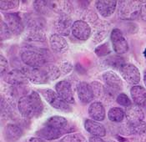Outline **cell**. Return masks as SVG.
Wrapping results in <instances>:
<instances>
[{"instance_id":"cell-40","label":"cell","mask_w":146,"mask_h":142,"mask_svg":"<svg viewBox=\"0 0 146 142\" xmlns=\"http://www.w3.org/2000/svg\"><path fill=\"white\" fill-rule=\"evenodd\" d=\"M140 16L145 21H146V1L142 2V8H141Z\"/></svg>"},{"instance_id":"cell-7","label":"cell","mask_w":146,"mask_h":142,"mask_svg":"<svg viewBox=\"0 0 146 142\" xmlns=\"http://www.w3.org/2000/svg\"><path fill=\"white\" fill-rule=\"evenodd\" d=\"M111 42L113 49L117 55H123L129 50V44L122 31L119 29H113L112 30Z\"/></svg>"},{"instance_id":"cell-18","label":"cell","mask_w":146,"mask_h":142,"mask_svg":"<svg viewBox=\"0 0 146 142\" xmlns=\"http://www.w3.org/2000/svg\"><path fill=\"white\" fill-rule=\"evenodd\" d=\"M77 94L79 100L84 104H88L94 97L91 85L87 82H79L77 85Z\"/></svg>"},{"instance_id":"cell-26","label":"cell","mask_w":146,"mask_h":142,"mask_svg":"<svg viewBox=\"0 0 146 142\" xmlns=\"http://www.w3.org/2000/svg\"><path fill=\"white\" fill-rule=\"evenodd\" d=\"M24 25L27 26V29H44L46 27V21L44 18L38 15L29 14L26 16L24 19Z\"/></svg>"},{"instance_id":"cell-20","label":"cell","mask_w":146,"mask_h":142,"mask_svg":"<svg viewBox=\"0 0 146 142\" xmlns=\"http://www.w3.org/2000/svg\"><path fill=\"white\" fill-rule=\"evenodd\" d=\"M84 129L88 131L90 134L94 135L103 137L106 135V130L104 126L100 124L99 121L94 120H85L84 121Z\"/></svg>"},{"instance_id":"cell-2","label":"cell","mask_w":146,"mask_h":142,"mask_svg":"<svg viewBox=\"0 0 146 142\" xmlns=\"http://www.w3.org/2000/svg\"><path fill=\"white\" fill-rule=\"evenodd\" d=\"M18 109L24 118H34L39 116L44 110V104L39 95L32 91L19 99Z\"/></svg>"},{"instance_id":"cell-13","label":"cell","mask_w":146,"mask_h":142,"mask_svg":"<svg viewBox=\"0 0 146 142\" xmlns=\"http://www.w3.org/2000/svg\"><path fill=\"white\" fill-rule=\"evenodd\" d=\"M103 79L106 85L107 89L111 91L113 94L120 91L123 88V83L121 79L116 73L113 71L105 72L103 75Z\"/></svg>"},{"instance_id":"cell-42","label":"cell","mask_w":146,"mask_h":142,"mask_svg":"<svg viewBox=\"0 0 146 142\" xmlns=\"http://www.w3.org/2000/svg\"><path fill=\"white\" fill-rule=\"evenodd\" d=\"M90 142H105L101 137H99V136H91L90 138Z\"/></svg>"},{"instance_id":"cell-15","label":"cell","mask_w":146,"mask_h":142,"mask_svg":"<svg viewBox=\"0 0 146 142\" xmlns=\"http://www.w3.org/2000/svg\"><path fill=\"white\" fill-rule=\"evenodd\" d=\"M55 89H56L57 93L58 94V95L64 101H66L68 104H74L75 103L72 86L68 81L67 80L59 81L55 85Z\"/></svg>"},{"instance_id":"cell-31","label":"cell","mask_w":146,"mask_h":142,"mask_svg":"<svg viewBox=\"0 0 146 142\" xmlns=\"http://www.w3.org/2000/svg\"><path fill=\"white\" fill-rule=\"evenodd\" d=\"M125 112L121 108L119 107H113L108 112L109 120L113 122H122L124 120Z\"/></svg>"},{"instance_id":"cell-34","label":"cell","mask_w":146,"mask_h":142,"mask_svg":"<svg viewBox=\"0 0 146 142\" xmlns=\"http://www.w3.org/2000/svg\"><path fill=\"white\" fill-rule=\"evenodd\" d=\"M13 33L11 30L9 29V28L8 27V25L6 24V23L3 22V20L0 21V36H1V40L4 41L7 40L9 39H10L12 37Z\"/></svg>"},{"instance_id":"cell-30","label":"cell","mask_w":146,"mask_h":142,"mask_svg":"<svg viewBox=\"0 0 146 142\" xmlns=\"http://www.w3.org/2000/svg\"><path fill=\"white\" fill-rule=\"evenodd\" d=\"M45 72L47 74L48 79L50 81H54L60 76V69L58 66L54 65L53 64H45L44 65Z\"/></svg>"},{"instance_id":"cell-5","label":"cell","mask_w":146,"mask_h":142,"mask_svg":"<svg viewBox=\"0 0 146 142\" xmlns=\"http://www.w3.org/2000/svg\"><path fill=\"white\" fill-rule=\"evenodd\" d=\"M39 92L42 94L45 100L54 109L65 112V113H69L72 111V108L69 106L66 101H64L63 99L61 98L58 94L54 91L53 89H40Z\"/></svg>"},{"instance_id":"cell-16","label":"cell","mask_w":146,"mask_h":142,"mask_svg":"<svg viewBox=\"0 0 146 142\" xmlns=\"http://www.w3.org/2000/svg\"><path fill=\"white\" fill-rule=\"evenodd\" d=\"M49 44L52 50L58 54L66 53L68 49V44L64 36L59 34H52L49 38Z\"/></svg>"},{"instance_id":"cell-41","label":"cell","mask_w":146,"mask_h":142,"mask_svg":"<svg viewBox=\"0 0 146 142\" xmlns=\"http://www.w3.org/2000/svg\"><path fill=\"white\" fill-rule=\"evenodd\" d=\"M25 142H46L44 141V139L42 138H39V137H30V138H28Z\"/></svg>"},{"instance_id":"cell-12","label":"cell","mask_w":146,"mask_h":142,"mask_svg":"<svg viewBox=\"0 0 146 142\" xmlns=\"http://www.w3.org/2000/svg\"><path fill=\"white\" fill-rule=\"evenodd\" d=\"M91 28L90 24L84 20H77L74 22L72 28V34L79 40L86 41L91 36Z\"/></svg>"},{"instance_id":"cell-10","label":"cell","mask_w":146,"mask_h":142,"mask_svg":"<svg viewBox=\"0 0 146 142\" xmlns=\"http://www.w3.org/2000/svg\"><path fill=\"white\" fill-rule=\"evenodd\" d=\"M4 22L13 34H20L24 30V23L17 13H9L4 15Z\"/></svg>"},{"instance_id":"cell-38","label":"cell","mask_w":146,"mask_h":142,"mask_svg":"<svg viewBox=\"0 0 146 142\" xmlns=\"http://www.w3.org/2000/svg\"><path fill=\"white\" fill-rule=\"evenodd\" d=\"M58 68L60 69V71L63 74H68L71 72V70L73 69V65L68 61V60H62L59 65H58Z\"/></svg>"},{"instance_id":"cell-19","label":"cell","mask_w":146,"mask_h":142,"mask_svg":"<svg viewBox=\"0 0 146 142\" xmlns=\"http://www.w3.org/2000/svg\"><path fill=\"white\" fill-rule=\"evenodd\" d=\"M117 1H96L95 7L99 13L104 18H108L114 13L117 7Z\"/></svg>"},{"instance_id":"cell-11","label":"cell","mask_w":146,"mask_h":142,"mask_svg":"<svg viewBox=\"0 0 146 142\" xmlns=\"http://www.w3.org/2000/svg\"><path fill=\"white\" fill-rule=\"evenodd\" d=\"M120 75L129 85H137L140 81L139 69L132 64H125L120 69Z\"/></svg>"},{"instance_id":"cell-1","label":"cell","mask_w":146,"mask_h":142,"mask_svg":"<svg viewBox=\"0 0 146 142\" xmlns=\"http://www.w3.org/2000/svg\"><path fill=\"white\" fill-rule=\"evenodd\" d=\"M71 131V126H69V123L66 118L55 115L45 121L44 125L37 131V135L44 140L54 141Z\"/></svg>"},{"instance_id":"cell-22","label":"cell","mask_w":146,"mask_h":142,"mask_svg":"<svg viewBox=\"0 0 146 142\" xmlns=\"http://www.w3.org/2000/svg\"><path fill=\"white\" fill-rule=\"evenodd\" d=\"M89 115L92 120L96 121H103L105 119V109L101 102H94L89 107Z\"/></svg>"},{"instance_id":"cell-17","label":"cell","mask_w":146,"mask_h":142,"mask_svg":"<svg viewBox=\"0 0 146 142\" xmlns=\"http://www.w3.org/2000/svg\"><path fill=\"white\" fill-rule=\"evenodd\" d=\"M125 117L126 120L130 124H138L145 119V114L140 106L138 105H130L129 107L126 108L125 110Z\"/></svg>"},{"instance_id":"cell-24","label":"cell","mask_w":146,"mask_h":142,"mask_svg":"<svg viewBox=\"0 0 146 142\" xmlns=\"http://www.w3.org/2000/svg\"><path fill=\"white\" fill-rule=\"evenodd\" d=\"M130 95L133 101L138 106H143L146 104V89L141 85H135L130 89Z\"/></svg>"},{"instance_id":"cell-29","label":"cell","mask_w":146,"mask_h":142,"mask_svg":"<svg viewBox=\"0 0 146 142\" xmlns=\"http://www.w3.org/2000/svg\"><path fill=\"white\" fill-rule=\"evenodd\" d=\"M34 8L35 11L37 12L38 14L48 16L52 13V10H51L49 3H48V1H41V0L34 1Z\"/></svg>"},{"instance_id":"cell-44","label":"cell","mask_w":146,"mask_h":142,"mask_svg":"<svg viewBox=\"0 0 146 142\" xmlns=\"http://www.w3.org/2000/svg\"><path fill=\"white\" fill-rule=\"evenodd\" d=\"M144 56H145V58L146 59V49H145V51H144Z\"/></svg>"},{"instance_id":"cell-4","label":"cell","mask_w":146,"mask_h":142,"mask_svg":"<svg viewBox=\"0 0 146 142\" xmlns=\"http://www.w3.org/2000/svg\"><path fill=\"white\" fill-rule=\"evenodd\" d=\"M48 51L45 53L44 49H27L23 51L21 54V59L23 62L29 67H41L47 64V55Z\"/></svg>"},{"instance_id":"cell-33","label":"cell","mask_w":146,"mask_h":142,"mask_svg":"<svg viewBox=\"0 0 146 142\" xmlns=\"http://www.w3.org/2000/svg\"><path fill=\"white\" fill-rule=\"evenodd\" d=\"M111 51H112V49H111V47L110 46L109 43L100 44L98 47H96L94 49L95 55L99 57H104V56L110 55L111 53Z\"/></svg>"},{"instance_id":"cell-28","label":"cell","mask_w":146,"mask_h":142,"mask_svg":"<svg viewBox=\"0 0 146 142\" xmlns=\"http://www.w3.org/2000/svg\"><path fill=\"white\" fill-rule=\"evenodd\" d=\"M104 64L108 67H112L116 69H120L126 64L124 59L119 55H113L108 57L104 60Z\"/></svg>"},{"instance_id":"cell-43","label":"cell","mask_w":146,"mask_h":142,"mask_svg":"<svg viewBox=\"0 0 146 142\" xmlns=\"http://www.w3.org/2000/svg\"><path fill=\"white\" fill-rule=\"evenodd\" d=\"M144 82H145L146 86V71L145 72V74H144Z\"/></svg>"},{"instance_id":"cell-3","label":"cell","mask_w":146,"mask_h":142,"mask_svg":"<svg viewBox=\"0 0 146 142\" xmlns=\"http://www.w3.org/2000/svg\"><path fill=\"white\" fill-rule=\"evenodd\" d=\"M142 1L125 0L119 2V17L123 20H135L141 13Z\"/></svg>"},{"instance_id":"cell-14","label":"cell","mask_w":146,"mask_h":142,"mask_svg":"<svg viewBox=\"0 0 146 142\" xmlns=\"http://www.w3.org/2000/svg\"><path fill=\"white\" fill-rule=\"evenodd\" d=\"M3 80L13 86H19L23 85L28 83V79L23 73V70L20 69H13L7 72L3 76Z\"/></svg>"},{"instance_id":"cell-35","label":"cell","mask_w":146,"mask_h":142,"mask_svg":"<svg viewBox=\"0 0 146 142\" xmlns=\"http://www.w3.org/2000/svg\"><path fill=\"white\" fill-rule=\"evenodd\" d=\"M100 19L97 15V13L92 9H86L84 13V21L88 23L94 24L97 21H99Z\"/></svg>"},{"instance_id":"cell-27","label":"cell","mask_w":146,"mask_h":142,"mask_svg":"<svg viewBox=\"0 0 146 142\" xmlns=\"http://www.w3.org/2000/svg\"><path fill=\"white\" fill-rule=\"evenodd\" d=\"M25 39L29 42H44L46 34L44 29H27L25 33Z\"/></svg>"},{"instance_id":"cell-25","label":"cell","mask_w":146,"mask_h":142,"mask_svg":"<svg viewBox=\"0 0 146 142\" xmlns=\"http://www.w3.org/2000/svg\"><path fill=\"white\" fill-rule=\"evenodd\" d=\"M91 86L93 89L94 95L95 98L104 99V100H106L108 99H111V97L113 98L112 92L110 91L107 89V87L104 86L101 83L94 81L91 84Z\"/></svg>"},{"instance_id":"cell-36","label":"cell","mask_w":146,"mask_h":142,"mask_svg":"<svg viewBox=\"0 0 146 142\" xmlns=\"http://www.w3.org/2000/svg\"><path fill=\"white\" fill-rule=\"evenodd\" d=\"M19 4V2L18 0H2L0 1V9L3 11L11 10L15 8H17Z\"/></svg>"},{"instance_id":"cell-21","label":"cell","mask_w":146,"mask_h":142,"mask_svg":"<svg viewBox=\"0 0 146 142\" xmlns=\"http://www.w3.org/2000/svg\"><path fill=\"white\" fill-rule=\"evenodd\" d=\"M22 135L23 130L16 124H8L4 129V137L8 141H16L19 140Z\"/></svg>"},{"instance_id":"cell-8","label":"cell","mask_w":146,"mask_h":142,"mask_svg":"<svg viewBox=\"0 0 146 142\" xmlns=\"http://www.w3.org/2000/svg\"><path fill=\"white\" fill-rule=\"evenodd\" d=\"M110 32V24L105 20H99L93 24L92 41L94 44H100Z\"/></svg>"},{"instance_id":"cell-9","label":"cell","mask_w":146,"mask_h":142,"mask_svg":"<svg viewBox=\"0 0 146 142\" xmlns=\"http://www.w3.org/2000/svg\"><path fill=\"white\" fill-rule=\"evenodd\" d=\"M74 23L68 14H58L54 23V28L57 34L61 36H68L72 31Z\"/></svg>"},{"instance_id":"cell-45","label":"cell","mask_w":146,"mask_h":142,"mask_svg":"<svg viewBox=\"0 0 146 142\" xmlns=\"http://www.w3.org/2000/svg\"><path fill=\"white\" fill-rule=\"evenodd\" d=\"M110 142H115V141H110Z\"/></svg>"},{"instance_id":"cell-39","label":"cell","mask_w":146,"mask_h":142,"mask_svg":"<svg viewBox=\"0 0 146 142\" xmlns=\"http://www.w3.org/2000/svg\"><path fill=\"white\" fill-rule=\"evenodd\" d=\"M0 65H1V69H0V72H1V76L3 77L8 71L9 69V62L7 60V59L5 57H3V55L0 56Z\"/></svg>"},{"instance_id":"cell-6","label":"cell","mask_w":146,"mask_h":142,"mask_svg":"<svg viewBox=\"0 0 146 142\" xmlns=\"http://www.w3.org/2000/svg\"><path fill=\"white\" fill-rule=\"evenodd\" d=\"M27 79L35 85H44L49 82L44 66L41 67H25L22 69Z\"/></svg>"},{"instance_id":"cell-37","label":"cell","mask_w":146,"mask_h":142,"mask_svg":"<svg viewBox=\"0 0 146 142\" xmlns=\"http://www.w3.org/2000/svg\"><path fill=\"white\" fill-rule=\"evenodd\" d=\"M116 101L119 105H122V106H124L126 108L129 107L131 105V100L128 97V95L126 94H124V93H120L118 95L117 98H116Z\"/></svg>"},{"instance_id":"cell-23","label":"cell","mask_w":146,"mask_h":142,"mask_svg":"<svg viewBox=\"0 0 146 142\" xmlns=\"http://www.w3.org/2000/svg\"><path fill=\"white\" fill-rule=\"evenodd\" d=\"M52 12L58 14H68L73 9V5L68 1H48Z\"/></svg>"},{"instance_id":"cell-32","label":"cell","mask_w":146,"mask_h":142,"mask_svg":"<svg viewBox=\"0 0 146 142\" xmlns=\"http://www.w3.org/2000/svg\"><path fill=\"white\" fill-rule=\"evenodd\" d=\"M61 142H88L85 137L79 133H73L64 136Z\"/></svg>"}]
</instances>
